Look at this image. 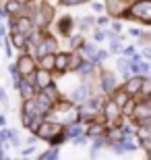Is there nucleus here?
<instances>
[{
	"instance_id": "f257e3e1",
	"label": "nucleus",
	"mask_w": 151,
	"mask_h": 160,
	"mask_svg": "<svg viewBox=\"0 0 151 160\" xmlns=\"http://www.w3.org/2000/svg\"><path fill=\"white\" fill-rule=\"evenodd\" d=\"M124 17H134L143 21V23L151 25V0H139V2H134L126 12H124Z\"/></svg>"
},
{
	"instance_id": "f03ea898",
	"label": "nucleus",
	"mask_w": 151,
	"mask_h": 160,
	"mask_svg": "<svg viewBox=\"0 0 151 160\" xmlns=\"http://www.w3.org/2000/svg\"><path fill=\"white\" fill-rule=\"evenodd\" d=\"M62 133V125L58 123H48V121H44V123L37 127V131H35V135L41 137V139H48V142H52L56 135H60Z\"/></svg>"
},
{
	"instance_id": "7ed1b4c3",
	"label": "nucleus",
	"mask_w": 151,
	"mask_h": 160,
	"mask_svg": "<svg viewBox=\"0 0 151 160\" xmlns=\"http://www.w3.org/2000/svg\"><path fill=\"white\" fill-rule=\"evenodd\" d=\"M133 117L139 125H149L151 123V102H141V104H134Z\"/></svg>"
},
{
	"instance_id": "20e7f679",
	"label": "nucleus",
	"mask_w": 151,
	"mask_h": 160,
	"mask_svg": "<svg viewBox=\"0 0 151 160\" xmlns=\"http://www.w3.org/2000/svg\"><path fill=\"white\" fill-rule=\"evenodd\" d=\"M52 17H54L52 6L41 4L40 11H37V17H35V23H37V27H40V29H44V27H48V25L52 23Z\"/></svg>"
},
{
	"instance_id": "39448f33",
	"label": "nucleus",
	"mask_w": 151,
	"mask_h": 160,
	"mask_svg": "<svg viewBox=\"0 0 151 160\" xmlns=\"http://www.w3.org/2000/svg\"><path fill=\"white\" fill-rule=\"evenodd\" d=\"M17 69H19V73H21L23 77H29L31 73L35 71V62H33V58H31V56H27V54H23V56L17 60Z\"/></svg>"
},
{
	"instance_id": "423d86ee",
	"label": "nucleus",
	"mask_w": 151,
	"mask_h": 160,
	"mask_svg": "<svg viewBox=\"0 0 151 160\" xmlns=\"http://www.w3.org/2000/svg\"><path fill=\"white\" fill-rule=\"evenodd\" d=\"M54 50H56V40H54L52 36L41 38L40 44H37V54H40V58H41V56H46V54H52Z\"/></svg>"
},
{
	"instance_id": "0eeeda50",
	"label": "nucleus",
	"mask_w": 151,
	"mask_h": 160,
	"mask_svg": "<svg viewBox=\"0 0 151 160\" xmlns=\"http://www.w3.org/2000/svg\"><path fill=\"white\" fill-rule=\"evenodd\" d=\"M11 25H12V29H15V31L29 36V33H31V27H33V21H31L29 17H19V19H15Z\"/></svg>"
},
{
	"instance_id": "6e6552de",
	"label": "nucleus",
	"mask_w": 151,
	"mask_h": 160,
	"mask_svg": "<svg viewBox=\"0 0 151 160\" xmlns=\"http://www.w3.org/2000/svg\"><path fill=\"white\" fill-rule=\"evenodd\" d=\"M33 100H35V104H37V108H40L41 114L50 112V110H52V106H54V100L46 94V92H44V89H41V94L37 96V98H33Z\"/></svg>"
},
{
	"instance_id": "1a4fd4ad",
	"label": "nucleus",
	"mask_w": 151,
	"mask_h": 160,
	"mask_svg": "<svg viewBox=\"0 0 151 160\" xmlns=\"http://www.w3.org/2000/svg\"><path fill=\"white\" fill-rule=\"evenodd\" d=\"M143 85H145V79L137 75V77H130V79H128L126 85H124V89L128 92V96H134V94H139L141 89H143Z\"/></svg>"
},
{
	"instance_id": "9d476101",
	"label": "nucleus",
	"mask_w": 151,
	"mask_h": 160,
	"mask_svg": "<svg viewBox=\"0 0 151 160\" xmlns=\"http://www.w3.org/2000/svg\"><path fill=\"white\" fill-rule=\"evenodd\" d=\"M35 85L40 89H46L48 85H52V75L48 69H40V71L35 73Z\"/></svg>"
},
{
	"instance_id": "9b49d317",
	"label": "nucleus",
	"mask_w": 151,
	"mask_h": 160,
	"mask_svg": "<svg viewBox=\"0 0 151 160\" xmlns=\"http://www.w3.org/2000/svg\"><path fill=\"white\" fill-rule=\"evenodd\" d=\"M33 83L35 81H29V77H25V79H21V81H19V85H17V89L19 92H21V96H23L25 100H31V98H33Z\"/></svg>"
},
{
	"instance_id": "f8f14e48",
	"label": "nucleus",
	"mask_w": 151,
	"mask_h": 160,
	"mask_svg": "<svg viewBox=\"0 0 151 160\" xmlns=\"http://www.w3.org/2000/svg\"><path fill=\"white\" fill-rule=\"evenodd\" d=\"M104 114H106V119H108V121H116L118 114H120L118 102L116 100H108V102H106V104H104Z\"/></svg>"
},
{
	"instance_id": "ddd939ff",
	"label": "nucleus",
	"mask_w": 151,
	"mask_h": 160,
	"mask_svg": "<svg viewBox=\"0 0 151 160\" xmlns=\"http://www.w3.org/2000/svg\"><path fill=\"white\" fill-rule=\"evenodd\" d=\"M101 88H104V92H108V94L114 92V89H116V77H114L112 73L106 71L104 75H101Z\"/></svg>"
},
{
	"instance_id": "4468645a",
	"label": "nucleus",
	"mask_w": 151,
	"mask_h": 160,
	"mask_svg": "<svg viewBox=\"0 0 151 160\" xmlns=\"http://www.w3.org/2000/svg\"><path fill=\"white\" fill-rule=\"evenodd\" d=\"M68 65H70V54H58V56H56V69H58L60 73L66 71Z\"/></svg>"
},
{
	"instance_id": "2eb2a0df",
	"label": "nucleus",
	"mask_w": 151,
	"mask_h": 160,
	"mask_svg": "<svg viewBox=\"0 0 151 160\" xmlns=\"http://www.w3.org/2000/svg\"><path fill=\"white\" fill-rule=\"evenodd\" d=\"M41 69H48V71H52L56 69V56L54 54H46V56H41Z\"/></svg>"
},
{
	"instance_id": "dca6fc26",
	"label": "nucleus",
	"mask_w": 151,
	"mask_h": 160,
	"mask_svg": "<svg viewBox=\"0 0 151 160\" xmlns=\"http://www.w3.org/2000/svg\"><path fill=\"white\" fill-rule=\"evenodd\" d=\"M70 98H73V102H85L87 100V85H81L79 89H75Z\"/></svg>"
},
{
	"instance_id": "f3484780",
	"label": "nucleus",
	"mask_w": 151,
	"mask_h": 160,
	"mask_svg": "<svg viewBox=\"0 0 151 160\" xmlns=\"http://www.w3.org/2000/svg\"><path fill=\"white\" fill-rule=\"evenodd\" d=\"M12 44H15L19 50H25V48H27V40H25V33H19V31H15V33H12Z\"/></svg>"
},
{
	"instance_id": "a211bd4d",
	"label": "nucleus",
	"mask_w": 151,
	"mask_h": 160,
	"mask_svg": "<svg viewBox=\"0 0 151 160\" xmlns=\"http://www.w3.org/2000/svg\"><path fill=\"white\" fill-rule=\"evenodd\" d=\"M70 27H73V19H70V17H64L62 21L58 23V29H60V33H62V36H68V33H70Z\"/></svg>"
},
{
	"instance_id": "6ab92c4d",
	"label": "nucleus",
	"mask_w": 151,
	"mask_h": 160,
	"mask_svg": "<svg viewBox=\"0 0 151 160\" xmlns=\"http://www.w3.org/2000/svg\"><path fill=\"white\" fill-rule=\"evenodd\" d=\"M77 71L81 73V75H89V73L93 71V62H91V60H81V65H79Z\"/></svg>"
},
{
	"instance_id": "aec40b11",
	"label": "nucleus",
	"mask_w": 151,
	"mask_h": 160,
	"mask_svg": "<svg viewBox=\"0 0 151 160\" xmlns=\"http://www.w3.org/2000/svg\"><path fill=\"white\" fill-rule=\"evenodd\" d=\"M81 125H70V127H68V129H66V137H75V139H77V137H79V135H81Z\"/></svg>"
},
{
	"instance_id": "412c9836",
	"label": "nucleus",
	"mask_w": 151,
	"mask_h": 160,
	"mask_svg": "<svg viewBox=\"0 0 151 160\" xmlns=\"http://www.w3.org/2000/svg\"><path fill=\"white\" fill-rule=\"evenodd\" d=\"M114 100H116V102H118V106L122 108V106H124V104L128 102V92H126V89H124V92H118Z\"/></svg>"
},
{
	"instance_id": "4be33fe9",
	"label": "nucleus",
	"mask_w": 151,
	"mask_h": 160,
	"mask_svg": "<svg viewBox=\"0 0 151 160\" xmlns=\"http://www.w3.org/2000/svg\"><path fill=\"white\" fill-rule=\"evenodd\" d=\"M41 160H50V158H58V148H50L48 152H44V154L40 156Z\"/></svg>"
},
{
	"instance_id": "5701e85b",
	"label": "nucleus",
	"mask_w": 151,
	"mask_h": 160,
	"mask_svg": "<svg viewBox=\"0 0 151 160\" xmlns=\"http://www.w3.org/2000/svg\"><path fill=\"white\" fill-rule=\"evenodd\" d=\"M6 131V139H11L12 143H19V133L15 129H4Z\"/></svg>"
},
{
	"instance_id": "b1692460",
	"label": "nucleus",
	"mask_w": 151,
	"mask_h": 160,
	"mask_svg": "<svg viewBox=\"0 0 151 160\" xmlns=\"http://www.w3.org/2000/svg\"><path fill=\"white\" fill-rule=\"evenodd\" d=\"M141 146L149 152V156H151V135H147V137H141Z\"/></svg>"
},
{
	"instance_id": "393cba45",
	"label": "nucleus",
	"mask_w": 151,
	"mask_h": 160,
	"mask_svg": "<svg viewBox=\"0 0 151 160\" xmlns=\"http://www.w3.org/2000/svg\"><path fill=\"white\" fill-rule=\"evenodd\" d=\"M99 133H101V125H93V127H89V131H87V135H91V137H97Z\"/></svg>"
},
{
	"instance_id": "a878e982",
	"label": "nucleus",
	"mask_w": 151,
	"mask_h": 160,
	"mask_svg": "<svg viewBox=\"0 0 151 160\" xmlns=\"http://www.w3.org/2000/svg\"><path fill=\"white\" fill-rule=\"evenodd\" d=\"M122 108H124V114H133V110H134V102H133V100H128Z\"/></svg>"
},
{
	"instance_id": "bb28decb",
	"label": "nucleus",
	"mask_w": 151,
	"mask_h": 160,
	"mask_svg": "<svg viewBox=\"0 0 151 160\" xmlns=\"http://www.w3.org/2000/svg\"><path fill=\"white\" fill-rule=\"evenodd\" d=\"M62 4H81V2H87V0H60Z\"/></svg>"
},
{
	"instance_id": "cd10ccee",
	"label": "nucleus",
	"mask_w": 151,
	"mask_h": 160,
	"mask_svg": "<svg viewBox=\"0 0 151 160\" xmlns=\"http://www.w3.org/2000/svg\"><path fill=\"white\" fill-rule=\"evenodd\" d=\"M81 38H73V40H70V46H73V48H77V46H81Z\"/></svg>"
},
{
	"instance_id": "c85d7f7f",
	"label": "nucleus",
	"mask_w": 151,
	"mask_h": 160,
	"mask_svg": "<svg viewBox=\"0 0 151 160\" xmlns=\"http://www.w3.org/2000/svg\"><path fill=\"white\" fill-rule=\"evenodd\" d=\"M4 46H6V56H11V54H12V50H11V42L6 40V42H4Z\"/></svg>"
},
{
	"instance_id": "c756f323",
	"label": "nucleus",
	"mask_w": 151,
	"mask_h": 160,
	"mask_svg": "<svg viewBox=\"0 0 151 160\" xmlns=\"http://www.w3.org/2000/svg\"><path fill=\"white\" fill-rule=\"evenodd\" d=\"M0 102L6 104V94H4V89H2V88H0Z\"/></svg>"
},
{
	"instance_id": "7c9ffc66",
	"label": "nucleus",
	"mask_w": 151,
	"mask_h": 160,
	"mask_svg": "<svg viewBox=\"0 0 151 160\" xmlns=\"http://www.w3.org/2000/svg\"><path fill=\"white\" fill-rule=\"evenodd\" d=\"M101 8H104V4H99V2H95V4H93V11H101Z\"/></svg>"
},
{
	"instance_id": "2f4dec72",
	"label": "nucleus",
	"mask_w": 151,
	"mask_h": 160,
	"mask_svg": "<svg viewBox=\"0 0 151 160\" xmlns=\"http://www.w3.org/2000/svg\"><path fill=\"white\" fill-rule=\"evenodd\" d=\"M124 54H126V56H133V54H134V50H133V48H130V46H128L126 50H124Z\"/></svg>"
},
{
	"instance_id": "473e14b6",
	"label": "nucleus",
	"mask_w": 151,
	"mask_h": 160,
	"mask_svg": "<svg viewBox=\"0 0 151 160\" xmlns=\"http://www.w3.org/2000/svg\"><path fill=\"white\" fill-rule=\"evenodd\" d=\"M104 38H106V33H101V31H97V33H95V40H104Z\"/></svg>"
},
{
	"instance_id": "72a5a7b5",
	"label": "nucleus",
	"mask_w": 151,
	"mask_h": 160,
	"mask_svg": "<svg viewBox=\"0 0 151 160\" xmlns=\"http://www.w3.org/2000/svg\"><path fill=\"white\" fill-rule=\"evenodd\" d=\"M29 154H33V148H27V150H23V156H29Z\"/></svg>"
},
{
	"instance_id": "f704fd0d",
	"label": "nucleus",
	"mask_w": 151,
	"mask_h": 160,
	"mask_svg": "<svg viewBox=\"0 0 151 160\" xmlns=\"http://www.w3.org/2000/svg\"><path fill=\"white\" fill-rule=\"evenodd\" d=\"M112 27H114V31H120V29H122V25H120V23H114Z\"/></svg>"
},
{
	"instance_id": "c9c22d12",
	"label": "nucleus",
	"mask_w": 151,
	"mask_h": 160,
	"mask_svg": "<svg viewBox=\"0 0 151 160\" xmlns=\"http://www.w3.org/2000/svg\"><path fill=\"white\" fill-rule=\"evenodd\" d=\"M4 15H6V11H2V8H0V19H4Z\"/></svg>"
},
{
	"instance_id": "e433bc0d",
	"label": "nucleus",
	"mask_w": 151,
	"mask_h": 160,
	"mask_svg": "<svg viewBox=\"0 0 151 160\" xmlns=\"http://www.w3.org/2000/svg\"><path fill=\"white\" fill-rule=\"evenodd\" d=\"M19 4H27V2H29V0H17Z\"/></svg>"
},
{
	"instance_id": "4c0bfd02",
	"label": "nucleus",
	"mask_w": 151,
	"mask_h": 160,
	"mask_svg": "<svg viewBox=\"0 0 151 160\" xmlns=\"http://www.w3.org/2000/svg\"><path fill=\"white\" fill-rule=\"evenodd\" d=\"M149 102H151V92H149Z\"/></svg>"
}]
</instances>
